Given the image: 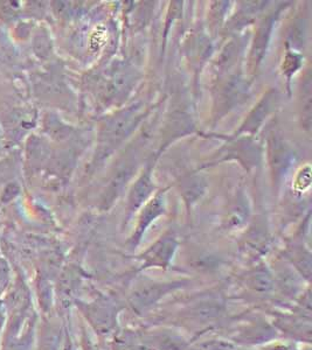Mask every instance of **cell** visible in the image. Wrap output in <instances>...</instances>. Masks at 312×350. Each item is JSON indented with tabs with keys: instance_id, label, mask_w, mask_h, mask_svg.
<instances>
[{
	"instance_id": "6da1fadb",
	"label": "cell",
	"mask_w": 312,
	"mask_h": 350,
	"mask_svg": "<svg viewBox=\"0 0 312 350\" xmlns=\"http://www.w3.org/2000/svg\"><path fill=\"white\" fill-rule=\"evenodd\" d=\"M151 189H153V185H151L150 178H148V175H145L137 183L136 187L133 188L131 198H130L132 207H137L142 201H144L148 194L151 193Z\"/></svg>"
},
{
	"instance_id": "7a4b0ae2",
	"label": "cell",
	"mask_w": 312,
	"mask_h": 350,
	"mask_svg": "<svg viewBox=\"0 0 312 350\" xmlns=\"http://www.w3.org/2000/svg\"><path fill=\"white\" fill-rule=\"evenodd\" d=\"M3 323H4V307H3V303L0 301V329H1Z\"/></svg>"
}]
</instances>
